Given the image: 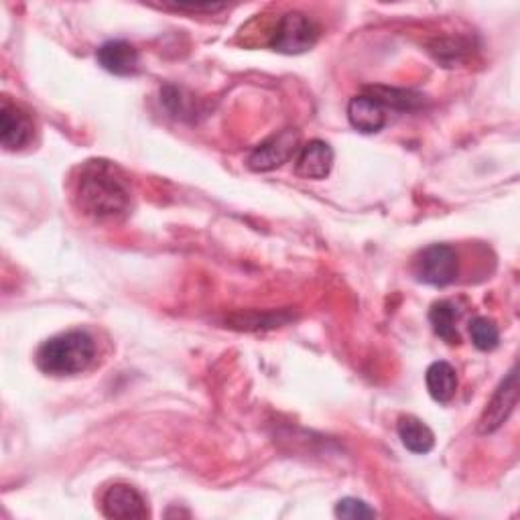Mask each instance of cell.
<instances>
[{
  "label": "cell",
  "mask_w": 520,
  "mask_h": 520,
  "mask_svg": "<svg viewBox=\"0 0 520 520\" xmlns=\"http://www.w3.org/2000/svg\"><path fill=\"white\" fill-rule=\"evenodd\" d=\"M348 120L350 124L364 135H374L382 130L388 122L386 108L370 94L354 96L348 104Z\"/></svg>",
  "instance_id": "8fae6325"
},
{
  "label": "cell",
  "mask_w": 520,
  "mask_h": 520,
  "mask_svg": "<svg viewBox=\"0 0 520 520\" xmlns=\"http://www.w3.org/2000/svg\"><path fill=\"white\" fill-rule=\"evenodd\" d=\"M102 512L108 518H149V508L139 490L128 484H114L102 498Z\"/></svg>",
  "instance_id": "52a82bcc"
},
{
  "label": "cell",
  "mask_w": 520,
  "mask_h": 520,
  "mask_svg": "<svg viewBox=\"0 0 520 520\" xmlns=\"http://www.w3.org/2000/svg\"><path fill=\"white\" fill-rule=\"evenodd\" d=\"M319 39V27L301 11L285 13L271 39V47L285 55H299L309 51Z\"/></svg>",
  "instance_id": "277c9868"
},
{
  "label": "cell",
  "mask_w": 520,
  "mask_h": 520,
  "mask_svg": "<svg viewBox=\"0 0 520 520\" xmlns=\"http://www.w3.org/2000/svg\"><path fill=\"white\" fill-rule=\"evenodd\" d=\"M455 319H458V311H455L453 303L449 301H439L429 311V321L433 325L435 334L449 346L460 344L458 330H455Z\"/></svg>",
  "instance_id": "5bb4252c"
},
{
  "label": "cell",
  "mask_w": 520,
  "mask_h": 520,
  "mask_svg": "<svg viewBox=\"0 0 520 520\" xmlns=\"http://www.w3.org/2000/svg\"><path fill=\"white\" fill-rule=\"evenodd\" d=\"M98 63L114 76H135L141 70V55L139 51L126 41H108L98 53Z\"/></svg>",
  "instance_id": "9c48e42d"
},
{
  "label": "cell",
  "mask_w": 520,
  "mask_h": 520,
  "mask_svg": "<svg viewBox=\"0 0 520 520\" xmlns=\"http://www.w3.org/2000/svg\"><path fill=\"white\" fill-rule=\"evenodd\" d=\"M96 358V342L84 330L63 332L49 338L37 350V366L51 376H74L90 368Z\"/></svg>",
  "instance_id": "7a4b0ae2"
},
{
  "label": "cell",
  "mask_w": 520,
  "mask_h": 520,
  "mask_svg": "<svg viewBox=\"0 0 520 520\" xmlns=\"http://www.w3.org/2000/svg\"><path fill=\"white\" fill-rule=\"evenodd\" d=\"M74 200L94 220H118L130 212V187L116 165L88 161L76 179Z\"/></svg>",
  "instance_id": "6da1fadb"
},
{
  "label": "cell",
  "mask_w": 520,
  "mask_h": 520,
  "mask_svg": "<svg viewBox=\"0 0 520 520\" xmlns=\"http://www.w3.org/2000/svg\"><path fill=\"white\" fill-rule=\"evenodd\" d=\"M516 407V370L512 368L508 376L502 380L498 390L494 393L492 401L486 405V411L480 419V433L488 435L494 433L504 425V421L510 417V413Z\"/></svg>",
  "instance_id": "ba28073f"
},
{
  "label": "cell",
  "mask_w": 520,
  "mask_h": 520,
  "mask_svg": "<svg viewBox=\"0 0 520 520\" xmlns=\"http://www.w3.org/2000/svg\"><path fill=\"white\" fill-rule=\"evenodd\" d=\"M413 273L419 283L431 287H447L458 279L460 273L458 252L447 244H431L417 254Z\"/></svg>",
  "instance_id": "3957f363"
},
{
  "label": "cell",
  "mask_w": 520,
  "mask_h": 520,
  "mask_svg": "<svg viewBox=\"0 0 520 520\" xmlns=\"http://www.w3.org/2000/svg\"><path fill=\"white\" fill-rule=\"evenodd\" d=\"M35 135V124L29 112L5 102L0 108V143L7 151L25 149Z\"/></svg>",
  "instance_id": "8992f818"
},
{
  "label": "cell",
  "mask_w": 520,
  "mask_h": 520,
  "mask_svg": "<svg viewBox=\"0 0 520 520\" xmlns=\"http://www.w3.org/2000/svg\"><path fill=\"white\" fill-rule=\"evenodd\" d=\"M425 384L431 399L445 405L458 393V372L449 362H433L425 372Z\"/></svg>",
  "instance_id": "7c38bea8"
},
{
  "label": "cell",
  "mask_w": 520,
  "mask_h": 520,
  "mask_svg": "<svg viewBox=\"0 0 520 520\" xmlns=\"http://www.w3.org/2000/svg\"><path fill=\"white\" fill-rule=\"evenodd\" d=\"M299 133L295 128H285L281 133L269 137L267 141L260 143L250 155H248V167L252 171L265 173L273 171L293 159V155L299 151Z\"/></svg>",
  "instance_id": "5b68a950"
},
{
  "label": "cell",
  "mask_w": 520,
  "mask_h": 520,
  "mask_svg": "<svg viewBox=\"0 0 520 520\" xmlns=\"http://www.w3.org/2000/svg\"><path fill=\"white\" fill-rule=\"evenodd\" d=\"M334 167V149L325 141H309L299 149L295 173L303 179H325Z\"/></svg>",
  "instance_id": "30bf717a"
},
{
  "label": "cell",
  "mask_w": 520,
  "mask_h": 520,
  "mask_svg": "<svg viewBox=\"0 0 520 520\" xmlns=\"http://www.w3.org/2000/svg\"><path fill=\"white\" fill-rule=\"evenodd\" d=\"M397 431L403 445L413 453L425 455L435 445V433L421 419L413 415H403L397 423Z\"/></svg>",
  "instance_id": "4fadbf2b"
},
{
  "label": "cell",
  "mask_w": 520,
  "mask_h": 520,
  "mask_svg": "<svg viewBox=\"0 0 520 520\" xmlns=\"http://www.w3.org/2000/svg\"><path fill=\"white\" fill-rule=\"evenodd\" d=\"M366 94L374 96L386 110L395 108V110H413L417 106H421L423 96L411 90H397V88H386V86H370L366 90Z\"/></svg>",
  "instance_id": "9a60e30c"
},
{
  "label": "cell",
  "mask_w": 520,
  "mask_h": 520,
  "mask_svg": "<svg viewBox=\"0 0 520 520\" xmlns=\"http://www.w3.org/2000/svg\"><path fill=\"white\" fill-rule=\"evenodd\" d=\"M470 338L480 352H492L500 344V330L496 321L490 317H476L470 323Z\"/></svg>",
  "instance_id": "2e32d148"
},
{
  "label": "cell",
  "mask_w": 520,
  "mask_h": 520,
  "mask_svg": "<svg viewBox=\"0 0 520 520\" xmlns=\"http://www.w3.org/2000/svg\"><path fill=\"white\" fill-rule=\"evenodd\" d=\"M336 516L356 520V518H372L376 516V512L358 498H344L336 504Z\"/></svg>",
  "instance_id": "e0dca14e"
}]
</instances>
